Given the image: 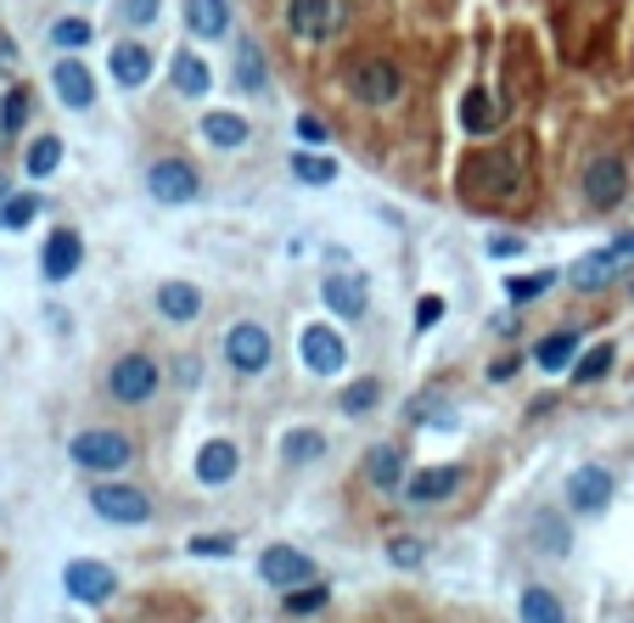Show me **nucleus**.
Wrapping results in <instances>:
<instances>
[{"label": "nucleus", "instance_id": "obj_1", "mask_svg": "<svg viewBox=\"0 0 634 623\" xmlns=\"http://www.w3.org/2000/svg\"><path fill=\"white\" fill-rule=\"evenodd\" d=\"M68 455H73V466H84V472H124V466L135 461L129 439L113 433V427H90V433H79V439L68 444Z\"/></svg>", "mask_w": 634, "mask_h": 623}, {"label": "nucleus", "instance_id": "obj_36", "mask_svg": "<svg viewBox=\"0 0 634 623\" xmlns=\"http://www.w3.org/2000/svg\"><path fill=\"white\" fill-rule=\"evenodd\" d=\"M52 39L63 45V52H79V45L95 39V29H90L84 18H63V23H52Z\"/></svg>", "mask_w": 634, "mask_h": 623}, {"label": "nucleus", "instance_id": "obj_15", "mask_svg": "<svg viewBox=\"0 0 634 623\" xmlns=\"http://www.w3.org/2000/svg\"><path fill=\"white\" fill-rule=\"evenodd\" d=\"M461 489V472L455 466H427V472H416L410 484H405V500L410 506H432V500H450Z\"/></svg>", "mask_w": 634, "mask_h": 623}, {"label": "nucleus", "instance_id": "obj_39", "mask_svg": "<svg viewBox=\"0 0 634 623\" xmlns=\"http://www.w3.org/2000/svg\"><path fill=\"white\" fill-rule=\"evenodd\" d=\"M376 399H382V388H376V382H354V388H343V410H349V416L371 410Z\"/></svg>", "mask_w": 634, "mask_h": 623}, {"label": "nucleus", "instance_id": "obj_11", "mask_svg": "<svg viewBox=\"0 0 634 623\" xmlns=\"http://www.w3.org/2000/svg\"><path fill=\"white\" fill-rule=\"evenodd\" d=\"M298 354L315 376H331V371H343V338H337L331 326H304V338H298Z\"/></svg>", "mask_w": 634, "mask_h": 623}, {"label": "nucleus", "instance_id": "obj_12", "mask_svg": "<svg viewBox=\"0 0 634 623\" xmlns=\"http://www.w3.org/2000/svg\"><path fill=\"white\" fill-rule=\"evenodd\" d=\"M567 500L578 506V511H607L612 506V472L607 466H578L573 477H567Z\"/></svg>", "mask_w": 634, "mask_h": 623}, {"label": "nucleus", "instance_id": "obj_32", "mask_svg": "<svg viewBox=\"0 0 634 623\" xmlns=\"http://www.w3.org/2000/svg\"><path fill=\"white\" fill-rule=\"evenodd\" d=\"M573 349H578V331H556V338H545L540 343V371H562L573 360Z\"/></svg>", "mask_w": 634, "mask_h": 623}, {"label": "nucleus", "instance_id": "obj_22", "mask_svg": "<svg viewBox=\"0 0 634 623\" xmlns=\"http://www.w3.org/2000/svg\"><path fill=\"white\" fill-rule=\"evenodd\" d=\"M500 118H506V107H500V95H489V90H472L466 102H461V124L472 135H495Z\"/></svg>", "mask_w": 634, "mask_h": 623}, {"label": "nucleus", "instance_id": "obj_2", "mask_svg": "<svg viewBox=\"0 0 634 623\" xmlns=\"http://www.w3.org/2000/svg\"><path fill=\"white\" fill-rule=\"evenodd\" d=\"M63 590H68L73 601H84V607H102V601H113V590H118V573H113L107 562H68V567H63Z\"/></svg>", "mask_w": 634, "mask_h": 623}, {"label": "nucleus", "instance_id": "obj_38", "mask_svg": "<svg viewBox=\"0 0 634 623\" xmlns=\"http://www.w3.org/2000/svg\"><path fill=\"white\" fill-rule=\"evenodd\" d=\"M551 281H556V270H540V275H511V298H517V304L545 298V293H551Z\"/></svg>", "mask_w": 634, "mask_h": 623}, {"label": "nucleus", "instance_id": "obj_13", "mask_svg": "<svg viewBox=\"0 0 634 623\" xmlns=\"http://www.w3.org/2000/svg\"><path fill=\"white\" fill-rule=\"evenodd\" d=\"M79 264H84V242H79V230H57V236H45V253H39L45 281H68Z\"/></svg>", "mask_w": 634, "mask_h": 623}, {"label": "nucleus", "instance_id": "obj_19", "mask_svg": "<svg viewBox=\"0 0 634 623\" xmlns=\"http://www.w3.org/2000/svg\"><path fill=\"white\" fill-rule=\"evenodd\" d=\"M618 253L612 248H601V253H584L578 264H573V286L578 293H601V286H612V275H618Z\"/></svg>", "mask_w": 634, "mask_h": 623}, {"label": "nucleus", "instance_id": "obj_34", "mask_svg": "<svg viewBox=\"0 0 634 623\" xmlns=\"http://www.w3.org/2000/svg\"><path fill=\"white\" fill-rule=\"evenodd\" d=\"M34 214H39V197H29V191H23V197H0V225H7V230H23Z\"/></svg>", "mask_w": 634, "mask_h": 623}, {"label": "nucleus", "instance_id": "obj_24", "mask_svg": "<svg viewBox=\"0 0 634 623\" xmlns=\"http://www.w3.org/2000/svg\"><path fill=\"white\" fill-rule=\"evenodd\" d=\"M365 477L376 489H399L405 484V455L394 450V444H376L371 455H365Z\"/></svg>", "mask_w": 634, "mask_h": 623}, {"label": "nucleus", "instance_id": "obj_29", "mask_svg": "<svg viewBox=\"0 0 634 623\" xmlns=\"http://www.w3.org/2000/svg\"><path fill=\"white\" fill-rule=\"evenodd\" d=\"M236 84H241V90H264V84H270L259 45H241V52H236Z\"/></svg>", "mask_w": 634, "mask_h": 623}, {"label": "nucleus", "instance_id": "obj_4", "mask_svg": "<svg viewBox=\"0 0 634 623\" xmlns=\"http://www.w3.org/2000/svg\"><path fill=\"white\" fill-rule=\"evenodd\" d=\"M90 511L107 517V522H124V529H135V522L152 517V500H146L140 489H124V484H95V489H90Z\"/></svg>", "mask_w": 634, "mask_h": 623}, {"label": "nucleus", "instance_id": "obj_28", "mask_svg": "<svg viewBox=\"0 0 634 623\" xmlns=\"http://www.w3.org/2000/svg\"><path fill=\"white\" fill-rule=\"evenodd\" d=\"M522 623H567V612H562V601L551 596V590H540V585H533V590H522Z\"/></svg>", "mask_w": 634, "mask_h": 623}, {"label": "nucleus", "instance_id": "obj_47", "mask_svg": "<svg viewBox=\"0 0 634 623\" xmlns=\"http://www.w3.org/2000/svg\"><path fill=\"white\" fill-rule=\"evenodd\" d=\"M612 253H618V259H634V230H623V236H618Z\"/></svg>", "mask_w": 634, "mask_h": 623}, {"label": "nucleus", "instance_id": "obj_17", "mask_svg": "<svg viewBox=\"0 0 634 623\" xmlns=\"http://www.w3.org/2000/svg\"><path fill=\"white\" fill-rule=\"evenodd\" d=\"M113 79H118L124 90H140L146 79H152V52H146V45H135V39L113 45Z\"/></svg>", "mask_w": 634, "mask_h": 623}, {"label": "nucleus", "instance_id": "obj_43", "mask_svg": "<svg viewBox=\"0 0 634 623\" xmlns=\"http://www.w3.org/2000/svg\"><path fill=\"white\" fill-rule=\"evenodd\" d=\"M124 18L129 23H152L158 18V0H124Z\"/></svg>", "mask_w": 634, "mask_h": 623}, {"label": "nucleus", "instance_id": "obj_33", "mask_svg": "<svg viewBox=\"0 0 634 623\" xmlns=\"http://www.w3.org/2000/svg\"><path fill=\"white\" fill-rule=\"evenodd\" d=\"M292 174H298L304 185H331V180H337V163H331V158H315V152H298V158H292Z\"/></svg>", "mask_w": 634, "mask_h": 623}, {"label": "nucleus", "instance_id": "obj_27", "mask_svg": "<svg viewBox=\"0 0 634 623\" xmlns=\"http://www.w3.org/2000/svg\"><path fill=\"white\" fill-rule=\"evenodd\" d=\"M320 455H326V439L315 433V427H292V433L281 439V461H292V466H309Z\"/></svg>", "mask_w": 634, "mask_h": 623}, {"label": "nucleus", "instance_id": "obj_23", "mask_svg": "<svg viewBox=\"0 0 634 623\" xmlns=\"http://www.w3.org/2000/svg\"><path fill=\"white\" fill-rule=\"evenodd\" d=\"M158 309H163V320L185 326V320H197L203 298H197V286H191V281H163L158 286Z\"/></svg>", "mask_w": 634, "mask_h": 623}, {"label": "nucleus", "instance_id": "obj_31", "mask_svg": "<svg viewBox=\"0 0 634 623\" xmlns=\"http://www.w3.org/2000/svg\"><path fill=\"white\" fill-rule=\"evenodd\" d=\"M57 163H63V140H57V135H39L34 147H29V174H34V180H45Z\"/></svg>", "mask_w": 634, "mask_h": 623}, {"label": "nucleus", "instance_id": "obj_9", "mask_svg": "<svg viewBox=\"0 0 634 623\" xmlns=\"http://www.w3.org/2000/svg\"><path fill=\"white\" fill-rule=\"evenodd\" d=\"M259 579L275 585V590H298V585L315 579V562H309L304 551H292V545H270V551L259 556Z\"/></svg>", "mask_w": 634, "mask_h": 623}, {"label": "nucleus", "instance_id": "obj_21", "mask_svg": "<svg viewBox=\"0 0 634 623\" xmlns=\"http://www.w3.org/2000/svg\"><path fill=\"white\" fill-rule=\"evenodd\" d=\"M236 466H241V455H236L230 439H214V444H203V455H197V477H203L208 489H214V484H230Z\"/></svg>", "mask_w": 634, "mask_h": 623}, {"label": "nucleus", "instance_id": "obj_10", "mask_svg": "<svg viewBox=\"0 0 634 623\" xmlns=\"http://www.w3.org/2000/svg\"><path fill=\"white\" fill-rule=\"evenodd\" d=\"M146 191H152L158 203H191L197 197V169L180 163V158H163V163H152V174H146Z\"/></svg>", "mask_w": 634, "mask_h": 623}, {"label": "nucleus", "instance_id": "obj_30", "mask_svg": "<svg viewBox=\"0 0 634 623\" xmlns=\"http://www.w3.org/2000/svg\"><path fill=\"white\" fill-rule=\"evenodd\" d=\"M612 365H618V343H596L590 354H584V360L573 365V376H578V382H601Z\"/></svg>", "mask_w": 634, "mask_h": 623}, {"label": "nucleus", "instance_id": "obj_8", "mask_svg": "<svg viewBox=\"0 0 634 623\" xmlns=\"http://www.w3.org/2000/svg\"><path fill=\"white\" fill-rule=\"evenodd\" d=\"M225 360H230L241 376H259V371L270 365V331H264V326H253V320L230 326V338H225Z\"/></svg>", "mask_w": 634, "mask_h": 623}, {"label": "nucleus", "instance_id": "obj_14", "mask_svg": "<svg viewBox=\"0 0 634 623\" xmlns=\"http://www.w3.org/2000/svg\"><path fill=\"white\" fill-rule=\"evenodd\" d=\"M286 29H292V39H304V45L326 39L331 34V0H292V7H286Z\"/></svg>", "mask_w": 634, "mask_h": 623}, {"label": "nucleus", "instance_id": "obj_26", "mask_svg": "<svg viewBox=\"0 0 634 623\" xmlns=\"http://www.w3.org/2000/svg\"><path fill=\"white\" fill-rule=\"evenodd\" d=\"M208 84H214V73H208V63L197 52H180L174 57V90L180 95H208Z\"/></svg>", "mask_w": 634, "mask_h": 623}, {"label": "nucleus", "instance_id": "obj_45", "mask_svg": "<svg viewBox=\"0 0 634 623\" xmlns=\"http://www.w3.org/2000/svg\"><path fill=\"white\" fill-rule=\"evenodd\" d=\"M438 315H444V304H438V298H421V304H416V326H438Z\"/></svg>", "mask_w": 634, "mask_h": 623}, {"label": "nucleus", "instance_id": "obj_42", "mask_svg": "<svg viewBox=\"0 0 634 623\" xmlns=\"http://www.w3.org/2000/svg\"><path fill=\"white\" fill-rule=\"evenodd\" d=\"M540 534H545V545H551V556H567V529H562V522H556V517H545V522H540Z\"/></svg>", "mask_w": 634, "mask_h": 623}, {"label": "nucleus", "instance_id": "obj_5", "mask_svg": "<svg viewBox=\"0 0 634 623\" xmlns=\"http://www.w3.org/2000/svg\"><path fill=\"white\" fill-rule=\"evenodd\" d=\"M349 90H354V102L365 107H387V102H399V68L387 63V57H371L349 73Z\"/></svg>", "mask_w": 634, "mask_h": 623}, {"label": "nucleus", "instance_id": "obj_20", "mask_svg": "<svg viewBox=\"0 0 634 623\" xmlns=\"http://www.w3.org/2000/svg\"><path fill=\"white\" fill-rule=\"evenodd\" d=\"M320 293H326V304L343 315V320H360V315H365V281H360V275H326Z\"/></svg>", "mask_w": 634, "mask_h": 623}, {"label": "nucleus", "instance_id": "obj_25", "mask_svg": "<svg viewBox=\"0 0 634 623\" xmlns=\"http://www.w3.org/2000/svg\"><path fill=\"white\" fill-rule=\"evenodd\" d=\"M203 135H208V147H219V152L248 147V118H236V113H208V118H203Z\"/></svg>", "mask_w": 634, "mask_h": 623}, {"label": "nucleus", "instance_id": "obj_3", "mask_svg": "<svg viewBox=\"0 0 634 623\" xmlns=\"http://www.w3.org/2000/svg\"><path fill=\"white\" fill-rule=\"evenodd\" d=\"M107 388H113L118 405H146V399L158 394V365L146 360V354H124L113 365V376H107Z\"/></svg>", "mask_w": 634, "mask_h": 623}, {"label": "nucleus", "instance_id": "obj_35", "mask_svg": "<svg viewBox=\"0 0 634 623\" xmlns=\"http://www.w3.org/2000/svg\"><path fill=\"white\" fill-rule=\"evenodd\" d=\"M320 607H326V585H315V579L298 585V590H286V612H292V618H309V612H320Z\"/></svg>", "mask_w": 634, "mask_h": 623}, {"label": "nucleus", "instance_id": "obj_18", "mask_svg": "<svg viewBox=\"0 0 634 623\" xmlns=\"http://www.w3.org/2000/svg\"><path fill=\"white\" fill-rule=\"evenodd\" d=\"M185 29L197 39H225L230 7H225V0H185Z\"/></svg>", "mask_w": 634, "mask_h": 623}, {"label": "nucleus", "instance_id": "obj_41", "mask_svg": "<svg viewBox=\"0 0 634 623\" xmlns=\"http://www.w3.org/2000/svg\"><path fill=\"white\" fill-rule=\"evenodd\" d=\"M387 562H394V567H421V545L416 540H394V545H387Z\"/></svg>", "mask_w": 634, "mask_h": 623}, {"label": "nucleus", "instance_id": "obj_7", "mask_svg": "<svg viewBox=\"0 0 634 623\" xmlns=\"http://www.w3.org/2000/svg\"><path fill=\"white\" fill-rule=\"evenodd\" d=\"M517 185H522V158H517V152L466 163V191H495V197H517Z\"/></svg>", "mask_w": 634, "mask_h": 623}, {"label": "nucleus", "instance_id": "obj_37", "mask_svg": "<svg viewBox=\"0 0 634 623\" xmlns=\"http://www.w3.org/2000/svg\"><path fill=\"white\" fill-rule=\"evenodd\" d=\"M29 124V90H7V102H0V129L18 135Z\"/></svg>", "mask_w": 634, "mask_h": 623}, {"label": "nucleus", "instance_id": "obj_48", "mask_svg": "<svg viewBox=\"0 0 634 623\" xmlns=\"http://www.w3.org/2000/svg\"><path fill=\"white\" fill-rule=\"evenodd\" d=\"M0 197H7V174H0Z\"/></svg>", "mask_w": 634, "mask_h": 623}, {"label": "nucleus", "instance_id": "obj_6", "mask_svg": "<svg viewBox=\"0 0 634 623\" xmlns=\"http://www.w3.org/2000/svg\"><path fill=\"white\" fill-rule=\"evenodd\" d=\"M623 191H629V169L618 158H596L590 169H584V203H590L596 214H612L623 203Z\"/></svg>", "mask_w": 634, "mask_h": 623}, {"label": "nucleus", "instance_id": "obj_46", "mask_svg": "<svg viewBox=\"0 0 634 623\" xmlns=\"http://www.w3.org/2000/svg\"><path fill=\"white\" fill-rule=\"evenodd\" d=\"M489 253H495V259H511V253H522V236H500V242H489Z\"/></svg>", "mask_w": 634, "mask_h": 623}, {"label": "nucleus", "instance_id": "obj_44", "mask_svg": "<svg viewBox=\"0 0 634 623\" xmlns=\"http://www.w3.org/2000/svg\"><path fill=\"white\" fill-rule=\"evenodd\" d=\"M298 135L309 140V147H320V140H326V124H320L315 113H304V118H298Z\"/></svg>", "mask_w": 634, "mask_h": 623}, {"label": "nucleus", "instance_id": "obj_40", "mask_svg": "<svg viewBox=\"0 0 634 623\" xmlns=\"http://www.w3.org/2000/svg\"><path fill=\"white\" fill-rule=\"evenodd\" d=\"M230 551H236L230 534H197L191 540V556H230Z\"/></svg>", "mask_w": 634, "mask_h": 623}, {"label": "nucleus", "instance_id": "obj_16", "mask_svg": "<svg viewBox=\"0 0 634 623\" xmlns=\"http://www.w3.org/2000/svg\"><path fill=\"white\" fill-rule=\"evenodd\" d=\"M52 84H57V95L68 107H90L95 102V79H90V68L79 63V57H63L57 68H52Z\"/></svg>", "mask_w": 634, "mask_h": 623}]
</instances>
